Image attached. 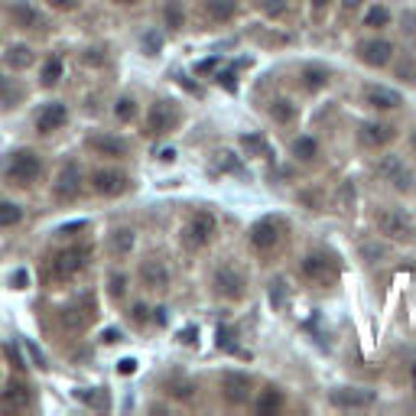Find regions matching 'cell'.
<instances>
[{"mask_svg":"<svg viewBox=\"0 0 416 416\" xmlns=\"http://www.w3.org/2000/svg\"><path fill=\"white\" fill-rule=\"evenodd\" d=\"M341 4H345V10H355V7H361L364 0H341Z\"/></svg>","mask_w":416,"mask_h":416,"instance_id":"49","label":"cell"},{"mask_svg":"<svg viewBox=\"0 0 416 416\" xmlns=\"http://www.w3.org/2000/svg\"><path fill=\"white\" fill-rule=\"evenodd\" d=\"M364 104L374 111H397L403 104V98H400V92H393V88L371 85V88H364Z\"/></svg>","mask_w":416,"mask_h":416,"instance_id":"21","label":"cell"},{"mask_svg":"<svg viewBox=\"0 0 416 416\" xmlns=\"http://www.w3.org/2000/svg\"><path fill=\"white\" fill-rule=\"evenodd\" d=\"M390 10L384 7V4H371L368 7V13H364V20H361V26H368V30H387L390 26Z\"/></svg>","mask_w":416,"mask_h":416,"instance_id":"31","label":"cell"},{"mask_svg":"<svg viewBox=\"0 0 416 416\" xmlns=\"http://www.w3.org/2000/svg\"><path fill=\"white\" fill-rule=\"evenodd\" d=\"M378 228H381V234H387V238H393V241H403L413 234V221H410V215L403 208H381Z\"/></svg>","mask_w":416,"mask_h":416,"instance_id":"13","label":"cell"},{"mask_svg":"<svg viewBox=\"0 0 416 416\" xmlns=\"http://www.w3.org/2000/svg\"><path fill=\"white\" fill-rule=\"evenodd\" d=\"M212 293L224 302H241L247 296V280L234 263H218L212 270Z\"/></svg>","mask_w":416,"mask_h":416,"instance_id":"4","label":"cell"},{"mask_svg":"<svg viewBox=\"0 0 416 416\" xmlns=\"http://www.w3.org/2000/svg\"><path fill=\"white\" fill-rule=\"evenodd\" d=\"M283 403H286V397H283V390H277V387H267V390H261V397H257V413L261 416H270V413H280L283 410Z\"/></svg>","mask_w":416,"mask_h":416,"instance_id":"28","label":"cell"},{"mask_svg":"<svg viewBox=\"0 0 416 416\" xmlns=\"http://www.w3.org/2000/svg\"><path fill=\"white\" fill-rule=\"evenodd\" d=\"M78 400L88 403V407H94V410H104L108 407V393L98 390V387H85V390H78Z\"/></svg>","mask_w":416,"mask_h":416,"instance_id":"35","label":"cell"},{"mask_svg":"<svg viewBox=\"0 0 416 416\" xmlns=\"http://www.w3.org/2000/svg\"><path fill=\"white\" fill-rule=\"evenodd\" d=\"M23 348H26V355H30V361H33V368H36V371H46L49 368L46 355H43V348H39L33 339H23Z\"/></svg>","mask_w":416,"mask_h":416,"instance_id":"39","label":"cell"},{"mask_svg":"<svg viewBox=\"0 0 416 416\" xmlns=\"http://www.w3.org/2000/svg\"><path fill=\"white\" fill-rule=\"evenodd\" d=\"M290 153H293L300 163H312V160L319 156V140H316V137H309V133H302V137L293 140Z\"/></svg>","mask_w":416,"mask_h":416,"instance_id":"30","label":"cell"},{"mask_svg":"<svg viewBox=\"0 0 416 416\" xmlns=\"http://www.w3.org/2000/svg\"><path fill=\"white\" fill-rule=\"evenodd\" d=\"M88 257H92V251L88 247H62V251H55L53 257H49L46 263V283H69V280H75L82 270L88 267Z\"/></svg>","mask_w":416,"mask_h":416,"instance_id":"3","label":"cell"},{"mask_svg":"<svg viewBox=\"0 0 416 416\" xmlns=\"http://www.w3.org/2000/svg\"><path fill=\"white\" fill-rule=\"evenodd\" d=\"M30 403V390H26L20 381H10L4 390H0V407L4 410H26Z\"/></svg>","mask_w":416,"mask_h":416,"instance_id":"24","label":"cell"},{"mask_svg":"<svg viewBox=\"0 0 416 416\" xmlns=\"http://www.w3.org/2000/svg\"><path fill=\"white\" fill-rule=\"evenodd\" d=\"M147 49H150V55H153V49H160V39H156L153 33H150V36H147Z\"/></svg>","mask_w":416,"mask_h":416,"instance_id":"47","label":"cell"},{"mask_svg":"<svg viewBox=\"0 0 416 416\" xmlns=\"http://www.w3.org/2000/svg\"><path fill=\"white\" fill-rule=\"evenodd\" d=\"M82 182H85L82 166H78L75 160L62 163L59 173H55V179H53V199L55 202H75L78 192H82Z\"/></svg>","mask_w":416,"mask_h":416,"instance_id":"9","label":"cell"},{"mask_svg":"<svg viewBox=\"0 0 416 416\" xmlns=\"http://www.w3.org/2000/svg\"><path fill=\"white\" fill-rule=\"evenodd\" d=\"M10 20H13L20 30H46V16L39 13L33 4H26V0L10 4Z\"/></svg>","mask_w":416,"mask_h":416,"instance_id":"20","label":"cell"},{"mask_svg":"<svg viewBox=\"0 0 416 416\" xmlns=\"http://www.w3.org/2000/svg\"><path fill=\"white\" fill-rule=\"evenodd\" d=\"M4 179H7L10 185H16V189H30V185H36L39 179H43V156L36 153V150H13V153L7 156V163H4Z\"/></svg>","mask_w":416,"mask_h":416,"instance_id":"2","label":"cell"},{"mask_svg":"<svg viewBox=\"0 0 416 416\" xmlns=\"http://www.w3.org/2000/svg\"><path fill=\"white\" fill-rule=\"evenodd\" d=\"M413 150H416V131H413Z\"/></svg>","mask_w":416,"mask_h":416,"instance_id":"51","label":"cell"},{"mask_svg":"<svg viewBox=\"0 0 416 416\" xmlns=\"http://www.w3.org/2000/svg\"><path fill=\"white\" fill-rule=\"evenodd\" d=\"M23 85L13 75H0V111H16L23 104Z\"/></svg>","mask_w":416,"mask_h":416,"instance_id":"23","label":"cell"},{"mask_svg":"<svg viewBox=\"0 0 416 416\" xmlns=\"http://www.w3.org/2000/svg\"><path fill=\"white\" fill-rule=\"evenodd\" d=\"M358 59H361L368 69H387L393 62V43L390 39H381V36L361 39V43H358Z\"/></svg>","mask_w":416,"mask_h":416,"instance_id":"12","label":"cell"},{"mask_svg":"<svg viewBox=\"0 0 416 416\" xmlns=\"http://www.w3.org/2000/svg\"><path fill=\"white\" fill-rule=\"evenodd\" d=\"M88 150L98 156H108V160H127V153H131L127 140L117 137V133H92L88 137Z\"/></svg>","mask_w":416,"mask_h":416,"instance_id":"15","label":"cell"},{"mask_svg":"<svg viewBox=\"0 0 416 416\" xmlns=\"http://www.w3.org/2000/svg\"><path fill=\"white\" fill-rule=\"evenodd\" d=\"M166 387H170L166 393H170V397H176V400H192V397H195V384H192V381H170Z\"/></svg>","mask_w":416,"mask_h":416,"instance_id":"38","label":"cell"},{"mask_svg":"<svg viewBox=\"0 0 416 416\" xmlns=\"http://www.w3.org/2000/svg\"><path fill=\"white\" fill-rule=\"evenodd\" d=\"M75 231H85V224H65V228H59L62 238H72Z\"/></svg>","mask_w":416,"mask_h":416,"instance_id":"45","label":"cell"},{"mask_svg":"<svg viewBox=\"0 0 416 416\" xmlns=\"http://www.w3.org/2000/svg\"><path fill=\"white\" fill-rule=\"evenodd\" d=\"M117 371H121V374H133V371H137V361H133V358H124Z\"/></svg>","mask_w":416,"mask_h":416,"instance_id":"46","label":"cell"},{"mask_svg":"<svg viewBox=\"0 0 416 416\" xmlns=\"http://www.w3.org/2000/svg\"><path fill=\"white\" fill-rule=\"evenodd\" d=\"M147 312H150V309L147 306H143V302H133V306H131V319H133V322H137V325H143V322H147Z\"/></svg>","mask_w":416,"mask_h":416,"instance_id":"42","label":"cell"},{"mask_svg":"<svg viewBox=\"0 0 416 416\" xmlns=\"http://www.w3.org/2000/svg\"><path fill=\"white\" fill-rule=\"evenodd\" d=\"M254 393H257V384H254V378H251V374H244V371H224V374H221V397L228 403L244 407Z\"/></svg>","mask_w":416,"mask_h":416,"instance_id":"10","label":"cell"},{"mask_svg":"<svg viewBox=\"0 0 416 416\" xmlns=\"http://www.w3.org/2000/svg\"><path fill=\"white\" fill-rule=\"evenodd\" d=\"M393 137H397V127H393V124H384V121H364L361 131H358V140L371 150L387 147Z\"/></svg>","mask_w":416,"mask_h":416,"instance_id":"18","label":"cell"},{"mask_svg":"<svg viewBox=\"0 0 416 416\" xmlns=\"http://www.w3.org/2000/svg\"><path fill=\"white\" fill-rule=\"evenodd\" d=\"M300 75H302V88H306V92H312V94L322 92V88H329V82H332L329 69H322V65H306Z\"/></svg>","mask_w":416,"mask_h":416,"instance_id":"27","label":"cell"},{"mask_svg":"<svg viewBox=\"0 0 416 416\" xmlns=\"http://www.w3.org/2000/svg\"><path fill=\"white\" fill-rule=\"evenodd\" d=\"M111 4H117V7H127V4H137V0H111Z\"/></svg>","mask_w":416,"mask_h":416,"instance_id":"50","label":"cell"},{"mask_svg":"<svg viewBox=\"0 0 416 416\" xmlns=\"http://www.w3.org/2000/svg\"><path fill=\"white\" fill-rule=\"evenodd\" d=\"M163 26H166L170 33L185 30V7H182V0H166V4H163Z\"/></svg>","mask_w":416,"mask_h":416,"instance_id":"26","label":"cell"},{"mask_svg":"<svg viewBox=\"0 0 416 416\" xmlns=\"http://www.w3.org/2000/svg\"><path fill=\"white\" fill-rule=\"evenodd\" d=\"M241 143H244V147H251V150H257V153H263V150H267L263 137H254V133H244V137H241Z\"/></svg>","mask_w":416,"mask_h":416,"instance_id":"41","label":"cell"},{"mask_svg":"<svg viewBox=\"0 0 416 416\" xmlns=\"http://www.w3.org/2000/svg\"><path fill=\"white\" fill-rule=\"evenodd\" d=\"M114 117L121 124L137 121V98H133V94H121V98L114 101Z\"/></svg>","mask_w":416,"mask_h":416,"instance_id":"34","label":"cell"},{"mask_svg":"<svg viewBox=\"0 0 416 416\" xmlns=\"http://www.w3.org/2000/svg\"><path fill=\"white\" fill-rule=\"evenodd\" d=\"M267 114L273 117L277 124H293L300 111H296V104H293L290 98H273V101L267 104Z\"/></svg>","mask_w":416,"mask_h":416,"instance_id":"29","label":"cell"},{"mask_svg":"<svg viewBox=\"0 0 416 416\" xmlns=\"http://www.w3.org/2000/svg\"><path fill=\"white\" fill-rule=\"evenodd\" d=\"M46 4L55 10V13H72V10L82 7V0H46Z\"/></svg>","mask_w":416,"mask_h":416,"instance_id":"40","label":"cell"},{"mask_svg":"<svg viewBox=\"0 0 416 416\" xmlns=\"http://www.w3.org/2000/svg\"><path fill=\"white\" fill-rule=\"evenodd\" d=\"M254 7L261 10L263 16H273V20H277V16H283L286 10H290V0H254Z\"/></svg>","mask_w":416,"mask_h":416,"instance_id":"36","label":"cell"},{"mask_svg":"<svg viewBox=\"0 0 416 416\" xmlns=\"http://www.w3.org/2000/svg\"><path fill=\"white\" fill-rule=\"evenodd\" d=\"M101 341H104V345H117V341H121V332H117V329H108L104 335H101Z\"/></svg>","mask_w":416,"mask_h":416,"instance_id":"44","label":"cell"},{"mask_svg":"<svg viewBox=\"0 0 416 416\" xmlns=\"http://www.w3.org/2000/svg\"><path fill=\"white\" fill-rule=\"evenodd\" d=\"M65 78V55L55 53L46 59V65H43V72H39V85L43 88H55Z\"/></svg>","mask_w":416,"mask_h":416,"instance_id":"25","label":"cell"},{"mask_svg":"<svg viewBox=\"0 0 416 416\" xmlns=\"http://www.w3.org/2000/svg\"><path fill=\"white\" fill-rule=\"evenodd\" d=\"M283 234H286V224L280 221L277 215H267V218H261V221H254L247 241H251V247H254L257 254H273V251L283 244Z\"/></svg>","mask_w":416,"mask_h":416,"instance_id":"6","label":"cell"},{"mask_svg":"<svg viewBox=\"0 0 416 416\" xmlns=\"http://www.w3.org/2000/svg\"><path fill=\"white\" fill-rule=\"evenodd\" d=\"M23 221V208L10 199H0V228H16Z\"/></svg>","mask_w":416,"mask_h":416,"instance_id":"33","label":"cell"},{"mask_svg":"<svg viewBox=\"0 0 416 416\" xmlns=\"http://www.w3.org/2000/svg\"><path fill=\"white\" fill-rule=\"evenodd\" d=\"M300 273H302V280L312 283V286H332L335 280H339L341 267H339V261H335L332 254H325V251H312V254H306L300 261Z\"/></svg>","mask_w":416,"mask_h":416,"instance_id":"5","label":"cell"},{"mask_svg":"<svg viewBox=\"0 0 416 416\" xmlns=\"http://www.w3.org/2000/svg\"><path fill=\"white\" fill-rule=\"evenodd\" d=\"M218 234V218L212 208H192L189 218L179 228V241H182L185 251H205Z\"/></svg>","mask_w":416,"mask_h":416,"instance_id":"1","label":"cell"},{"mask_svg":"<svg viewBox=\"0 0 416 416\" xmlns=\"http://www.w3.org/2000/svg\"><path fill=\"white\" fill-rule=\"evenodd\" d=\"M329 400L341 410H364V407H371V403L378 400V393L364 390V387H339V390H332Z\"/></svg>","mask_w":416,"mask_h":416,"instance_id":"16","label":"cell"},{"mask_svg":"<svg viewBox=\"0 0 416 416\" xmlns=\"http://www.w3.org/2000/svg\"><path fill=\"white\" fill-rule=\"evenodd\" d=\"M127 283H131V280H127V273L114 270V273H111V280H108V293H111V300H124V296H127Z\"/></svg>","mask_w":416,"mask_h":416,"instance_id":"37","label":"cell"},{"mask_svg":"<svg viewBox=\"0 0 416 416\" xmlns=\"http://www.w3.org/2000/svg\"><path fill=\"white\" fill-rule=\"evenodd\" d=\"M65 124H69V108H65L62 101H53V104H46V108L36 114V133L49 137V133L62 131Z\"/></svg>","mask_w":416,"mask_h":416,"instance_id":"17","label":"cell"},{"mask_svg":"<svg viewBox=\"0 0 416 416\" xmlns=\"http://www.w3.org/2000/svg\"><path fill=\"white\" fill-rule=\"evenodd\" d=\"M140 286L147 290V293H166L170 290V283H173V277H170V267L160 261V257H147V261L140 263Z\"/></svg>","mask_w":416,"mask_h":416,"instance_id":"11","label":"cell"},{"mask_svg":"<svg viewBox=\"0 0 416 416\" xmlns=\"http://www.w3.org/2000/svg\"><path fill=\"white\" fill-rule=\"evenodd\" d=\"M309 4H312V10H325L332 0H309Z\"/></svg>","mask_w":416,"mask_h":416,"instance_id":"48","label":"cell"},{"mask_svg":"<svg viewBox=\"0 0 416 416\" xmlns=\"http://www.w3.org/2000/svg\"><path fill=\"white\" fill-rule=\"evenodd\" d=\"M4 59H7V65L13 72H23V69H30L33 62H36V55H33L30 46H23V43H20V46H10V53L4 55Z\"/></svg>","mask_w":416,"mask_h":416,"instance_id":"32","label":"cell"},{"mask_svg":"<svg viewBox=\"0 0 416 416\" xmlns=\"http://www.w3.org/2000/svg\"><path fill=\"white\" fill-rule=\"evenodd\" d=\"M133 247H137V231L127 228V224H117L114 231L108 234V251H111V257H117V261L131 257Z\"/></svg>","mask_w":416,"mask_h":416,"instance_id":"22","label":"cell"},{"mask_svg":"<svg viewBox=\"0 0 416 416\" xmlns=\"http://www.w3.org/2000/svg\"><path fill=\"white\" fill-rule=\"evenodd\" d=\"M179 121H182V111H179V104L176 101H156L153 108H150V114H147V124H143V127H147V133L150 137H170L173 131H176L179 127Z\"/></svg>","mask_w":416,"mask_h":416,"instance_id":"7","label":"cell"},{"mask_svg":"<svg viewBox=\"0 0 416 416\" xmlns=\"http://www.w3.org/2000/svg\"><path fill=\"white\" fill-rule=\"evenodd\" d=\"M10 283H13V290H23V286L30 283V277H26V270H16V273H13V280H10Z\"/></svg>","mask_w":416,"mask_h":416,"instance_id":"43","label":"cell"},{"mask_svg":"<svg viewBox=\"0 0 416 416\" xmlns=\"http://www.w3.org/2000/svg\"><path fill=\"white\" fill-rule=\"evenodd\" d=\"M238 13H241V4H238V0H205V4H202V16H205L212 26L231 23Z\"/></svg>","mask_w":416,"mask_h":416,"instance_id":"19","label":"cell"},{"mask_svg":"<svg viewBox=\"0 0 416 416\" xmlns=\"http://www.w3.org/2000/svg\"><path fill=\"white\" fill-rule=\"evenodd\" d=\"M378 176L387 179L397 192H410V189H413V173H410V166H403L400 156H381Z\"/></svg>","mask_w":416,"mask_h":416,"instance_id":"14","label":"cell"},{"mask_svg":"<svg viewBox=\"0 0 416 416\" xmlns=\"http://www.w3.org/2000/svg\"><path fill=\"white\" fill-rule=\"evenodd\" d=\"M94 195H104V199H114V195H124L127 189H133V179L124 170H114V166H98V170L88 176Z\"/></svg>","mask_w":416,"mask_h":416,"instance_id":"8","label":"cell"}]
</instances>
